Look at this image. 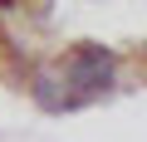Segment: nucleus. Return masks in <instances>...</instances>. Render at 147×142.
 Returning a JSON list of instances; mask_svg holds the SVG:
<instances>
[{
	"label": "nucleus",
	"mask_w": 147,
	"mask_h": 142,
	"mask_svg": "<svg viewBox=\"0 0 147 142\" xmlns=\"http://www.w3.org/2000/svg\"><path fill=\"white\" fill-rule=\"evenodd\" d=\"M34 103L39 108H54V113L74 108V93H69V83H64L59 69H39V74H34Z\"/></svg>",
	"instance_id": "nucleus-2"
},
{
	"label": "nucleus",
	"mask_w": 147,
	"mask_h": 142,
	"mask_svg": "<svg viewBox=\"0 0 147 142\" xmlns=\"http://www.w3.org/2000/svg\"><path fill=\"white\" fill-rule=\"evenodd\" d=\"M64 83H69V93H74V108L79 103H88V98H103L113 83H118V59L103 49V44H79L69 59H64Z\"/></svg>",
	"instance_id": "nucleus-1"
}]
</instances>
